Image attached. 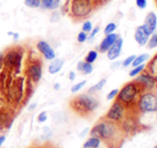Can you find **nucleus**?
<instances>
[{"label": "nucleus", "instance_id": "f257e3e1", "mask_svg": "<svg viewBox=\"0 0 157 148\" xmlns=\"http://www.w3.org/2000/svg\"><path fill=\"white\" fill-rule=\"evenodd\" d=\"M72 110L80 116H88L92 114L98 107L99 103L97 99L90 94H82L73 98L70 101Z\"/></svg>", "mask_w": 157, "mask_h": 148}, {"label": "nucleus", "instance_id": "f03ea898", "mask_svg": "<svg viewBox=\"0 0 157 148\" xmlns=\"http://www.w3.org/2000/svg\"><path fill=\"white\" fill-rule=\"evenodd\" d=\"M142 86L138 82H130L119 90L117 98H118V101H120L125 106H129L137 102L139 96L142 94Z\"/></svg>", "mask_w": 157, "mask_h": 148}, {"label": "nucleus", "instance_id": "7ed1b4c3", "mask_svg": "<svg viewBox=\"0 0 157 148\" xmlns=\"http://www.w3.org/2000/svg\"><path fill=\"white\" fill-rule=\"evenodd\" d=\"M117 131H118V127L116 123L106 119L101 122H97L92 128L91 136L98 138L99 140L110 141L117 135Z\"/></svg>", "mask_w": 157, "mask_h": 148}, {"label": "nucleus", "instance_id": "20e7f679", "mask_svg": "<svg viewBox=\"0 0 157 148\" xmlns=\"http://www.w3.org/2000/svg\"><path fill=\"white\" fill-rule=\"evenodd\" d=\"M94 8L92 0H72L68 6V13L74 18H85L89 16Z\"/></svg>", "mask_w": 157, "mask_h": 148}, {"label": "nucleus", "instance_id": "39448f33", "mask_svg": "<svg viewBox=\"0 0 157 148\" xmlns=\"http://www.w3.org/2000/svg\"><path fill=\"white\" fill-rule=\"evenodd\" d=\"M137 106L143 113L157 112V96L152 91L143 92L137 100Z\"/></svg>", "mask_w": 157, "mask_h": 148}, {"label": "nucleus", "instance_id": "423d86ee", "mask_svg": "<svg viewBox=\"0 0 157 148\" xmlns=\"http://www.w3.org/2000/svg\"><path fill=\"white\" fill-rule=\"evenodd\" d=\"M23 60V52L19 48H11L3 56L2 63L9 70H18Z\"/></svg>", "mask_w": 157, "mask_h": 148}, {"label": "nucleus", "instance_id": "0eeeda50", "mask_svg": "<svg viewBox=\"0 0 157 148\" xmlns=\"http://www.w3.org/2000/svg\"><path fill=\"white\" fill-rule=\"evenodd\" d=\"M125 111L126 106L124 104L117 100L116 102H113V104L110 106L109 111L107 112L105 118L107 120H110L112 122H119L125 117Z\"/></svg>", "mask_w": 157, "mask_h": 148}, {"label": "nucleus", "instance_id": "6e6552de", "mask_svg": "<svg viewBox=\"0 0 157 148\" xmlns=\"http://www.w3.org/2000/svg\"><path fill=\"white\" fill-rule=\"evenodd\" d=\"M28 78L33 83H37L42 78L43 69H42V63L40 60H34L28 63L27 70H26Z\"/></svg>", "mask_w": 157, "mask_h": 148}, {"label": "nucleus", "instance_id": "1a4fd4ad", "mask_svg": "<svg viewBox=\"0 0 157 148\" xmlns=\"http://www.w3.org/2000/svg\"><path fill=\"white\" fill-rule=\"evenodd\" d=\"M136 82H138L142 86L143 90H152L155 88L157 84V79L154 75H152L150 72H145L143 70L139 75H137Z\"/></svg>", "mask_w": 157, "mask_h": 148}, {"label": "nucleus", "instance_id": "9d476101", "mask_svg": "<svg viewBox=\"0 0 157 148\" xmlns=\"http://www.w3.org/2000/svg\"><path fill=\"white\" fill-rule=\"evenodd\" d=\"M36 48L40 53L44 56L46 60H54L56 58V53L46 41H39L36 43Z\"/></svg>", "mask_w": 157, "mask_h": 148}, {"label": "nucleus", "instance_id": "9b49d317", "mask_svg": "<svg viewBox=\"0 0 157 148\" xmlns=\"http://www.w3.org/2000/svg\"><path fill=\"white\" fill-rule=\"evenodd\" d=\"M123 43H124L123 39L119 37L118 39H117V41L111 45V47L107 50V57L109 60L113 61V60H116L117 58H119V56L121 55V52H122Z\"/></svg>", "mask_w": 157, "mask_h": 148}, {"label": "nucleus", "instance_id": "f8f14e48", "mask_svg": "<svg viewBox=\"0 0 157 148\" xmlns=\"http://www.w3.org/2000/svg\"><path fill=\"white\" fill-rule=\"evenodd\" d=\"M143 27H144L145 30L149 32L150 36H151V34L157 29V15L155 12L147 13V15L145 16Z\"/></svg>", "mask_w": 157, "mask_h": 148}, {"label": "nucleus", "instance_id": "ddd939ff", "mask_svg": "<svg viewBox=\"0 0 157 148\" xmlns=\"http://www.w3.org/2000/svg\"><path fill=\"white\" fill-rule=\"evenodd\" d=\"M119 38V34L113 32V34H106L105 38L101 40V44L98 45V50L101 53H107V50L111 47V45L117 41V39Z\"/></svg>", "mask_w": 157, "mask_h": 148}, {"label": "nucleus", "instance_id": "4468645a", "mask_svg": "<svg viewBox=\"0 0 157 148\" xmlns=\"http://www.w3.org/2000/svg\"><path fill=\"white\" fill-rule=\"evenodd\" d=\"M135 40L136 42L139 44L140 46H144L147 44V41L150 39V34L149 32L145 30V28L143 27V25L139 26V27L136 28V31H135Z\"/></svg>", "mask_w": 157, "mask_h": 148}, {"label": "nucleus", "instance_id": "2eb2a0df", "mask_svg": "<svg viewBox=\"0 0 157 148\" xmlns=\"http://www.w3.org/2000/svg\"><path fill=\"white\" fill-rule=\"evenodd\" d=\"M64 65V60L61 58H55L54 60H52V63L48 67V72L50 74H56L62 69Z\"/></svg>", "mask_w": 157, "mask_h": 148}, {"label": "nucleus", "instance_id": "dca6fc26", "mask_svg": "<svg viewBox=\"0 0 157 148\" xmlns=\"http://www.w3.org/2000/svg\"><path fill=\"white\" fill-rule=\"evenodd\" d=\"M60 0H41V8L44 10L55 11L60 6Z\"/></svg>", "mask_w": 157, "mask_h": 148}, {"label": "nucleus", "instance_id": "f3484780", "mask_svg": "<svg viewBox=\"0 0 157 148\" xmlns=\"http://www.w3.org/2000/svg\"><path fill=\"white\" fill-rule=\"evenodd\" d=\"M77 70L82 72L83 74H91L93 72V66L87 61H79L77 63Z\"/></svg>", "mask_w": 157, "mask_h": 148}, {"label": "nucleus", "instance_id": "a211bd4d", "mask_svg": "<svg viewBox=\"0 0 157 148\" xmlns=\"http://www.w3.org/2000/svg\"><path fill=\"white\" fill-rule=\"evenodd\" d=\"M101 144V140L95 136H91L87 142L83 144V148H98Z\"/></svg>", "mask_w": 157, "mask_h": 148}, {"label": "nucleus", "instance_id": "6ab92c4d", "mask_svg": "<svg viewBox=\"0 0 157 148\" xmlns=\"http://www.w3.org/2000/svg\"><path fill=\"white\" fill-rule=\"evenodd\" d=\"M149 58H150L149 54H141V55H139V56H136V57H135V59H134V61H132V67L140 66V65H142V63H144Z\"/></svg>", "mask_w": 157, "mask_h": 148}, {"label": "nucleus", "instance_id": "aec40b11", "mask_svg": "<svg viewBox=\"0 0 157 148\" xmlns=\"http://www.w3.org/2000/svg\"><path fill=\"white\" fill-rule=\"evenodd\" d=\"M106 82H107V79H106V78L101 79L98 83H96L94 86H92V87L90 88V89H89V94H93V92H96V91H99V90H101L104 88V86L106 85Z\"/></svg>", "mask_w": 157, "mask_h": 148}, {"label": "nucleus", "instance_id": "412c9836", "mask_svg": "<svg viewBox=\"0 0 157 148\" xmlns=\"http://www.w3.org/2000/svg\"><path fill=\"white\" fill-rule=\"evenodd\" d=\"M147 47L150 50H153V48L157 47V29L150 36V39L147 41Z\"/></svg>", "mask_w": 157, "mask_h": 148}, {"label": "nucleus", "instance_id": "4be33fe9", "mask_svg": "<svg viewBox=\"0 0 157 148\" xmlns=\"http://www.w3.org/2000/svg\"><path fill=\"white\" fill-rule=\"evenodd\" d=\"M97 56H98V53H97L96 50H90L87 54V56H86L85 61H87V62H89V63H93L97 59Z\"/></svg>", "mask_w": 157, "mask_h": 148}, {"label": "nucleus", "instance_id": "5701e85b", "mask_svg": "<svg viewBox=\"0 0 157 148\" xmlns=\"http://www.w3.org/2000/svg\"><path fill=\"white\" fill-rule=\"evenodd\" d=\"M144 69H145L144 63H142V65H140V66H137V67H134V69H132V71L129 72V76H130V77L137 76V75L140 74L141 72H142Z\"/></svg>", "mask_w": 157, "mask_h": 148}, {"label": "nucleus", "instance_id": "b1692460", "mask_svg": "<svg viewBox=\"0 0 157 148\" xmlns=\"http://www.w3.org/2000/svg\"><path fill=\"white\" fill-rule=\"evenodd\" d=\"M25 6L31 9L41 8V0H25Z\"/></svg>", "mask_w": 157, "mask_h": 148}, {"label": "nucleus", "instance_id": "393cba45", "mask_svg": "<svg viewBox=\"0 0 157 148\" xmlns=\"http://www.w3.org/2000/svg\"><path fill=\"white\" fill-rule=\"evenodd\" d=\"M117 29V24L114 23H109L107 26L105 27V29H104V34H113L114 31H116Z\"/></svg>", "mask_w": 157, "mask_h": 148}, {"label": "nucleus", "instance_id": "a878e982", "mask_svg": "<svg viewBox=\"0 0 157 148\" xmlns=\"http://www.w3.org/2000/svg\"><path fill=\"white\" fill-rule=\"evenodd\" d=\"M86 84H87V81H82V82H79V83L75 84L74 86H73L72 88H71V91L74 94V92H77L79 91L80 89H82L83 87L86 86Z\"/></svg>", "mask_w": 157, "mask_h": 148}, {"label": "nucleus", "instance_id": "bb28decb", "mask_svg": "<svg viewBox=\"0 0 157 148\" xmlns=\"http://www.w3.org/2000/svg\"><path fill=\"white\" fill-rule=\"evenodd\" d=\"M93 29V25L90 21H86L85 23L82 24V31L87 32V34H90L91 30Z\"/></svg>", "mask_w": 157, "mask_h": 148}, {"label": "nucleus", "instance_id": "cd10ccee", "mask_svg": "<svg viewBox=\"0 0 157 148\" xmlns=\"http://www.w3.org/2000/svg\"><path fill=\"white\" fill-rule=\"evenodd\" d=\"M135 57H136V55H130V56H128L127 58H125V60H123V62H122L123 67L126 68V67H128V66H132Z\"/></svg>", "mask_w": 157, "mask_h": 148}, {"label": "nucleus", "instance_id": "c85d7f7f", "mask_svg": "<svg viewBox=\"0 0 157 148\" xmlns=\"http://www.w3.org/2000/svg\"><path fill=\"white\" fill-rule=\"evenodd\" d=\"M88 40V34L85 31H80L78 34V36H77V41L79 42V43H83V42H86Z\"/></svg>", "mask_w": 157, "mask_h": 148}, {"label": "nucleus", "instance_id": "c756f323", "mask_svg": "<svg viewBox=\"0 0 157 148\" xmlns=\"http://www.w3.org/2000/svg\"><path fill=\"white\" fill-rule=\"evenodd\" d=\"M60 13L58 12V11H52V16H50V22L52 23H57V22H59L60 21Z\"/></svg>", "mask_w": 157, "mask_h": 148}, {"label": "nucleus", "instance_id": "7c9ffc66", "mask_svg": "<svg viewBox=\"0 0 157 148\" xmlns=\"http://www.w3.org/2000/svg\"><path fill=\"white\" fill-rule=\"evenodd\" d=\"M136 6H137V8H138V9L143 10V9L147 8V0H136Z\"/></svg>", "mask_w": 157, "mask_h": 148}, {"label": "nucleus", "instance_id": "2f4dec72", "mask_svg": "<svg viewBox=\"0 0 157 148\" xmlns=\"http://www.w3.org/2000/svg\"><path fill=\"white\" fill-rule=\"evenodd\" d=\"M47 118H48L47 113H46V112H41L39 114V116H37V121H39L40 123L45 122V121L47 120Z\"/></svg>", "mask_w": 157, "mask_h": 148}, {"label": "nucleus", "instance_id": "473e14b6", "mask_svg": "<svg viewBox=\"0 0 157 148\" xmlns=\"http://www.w3.org/2000/svg\"><path fill=\"white\" fill-rule=\"evenodd\" d=\"M98 31H99V27H98V26H97V27H95V28H93V29L91 30V32H90V36H88V40H89V41H92V40H93L94 38H95V36L98 34Z\"/></svg>", "mask_w": 157, "mask_h": 148}, {"label": "nucleus", "instance_id": "72a5a7b5", "mask_svg": "<svg viewBox=\"0 0 157 148\" xmlns=\"http://www.w3.org/2000/svg\"><path fill=\"white\" fill-rule=\"evenodd\" d=\"M118 92H119V89H112L111 91L107 94V99H108V100H112V99L117 98V96H118Z\"/></svg>", "mask_w": 157, "mask_h": 148}, {"label": "nucleus", "instance_id": "f704fd0d", "mask_svg": "<svg viewBox=\"0 0 157 148\" xmlns=\"http://www.w3.org/2000/svg\"><path fill=\"white\" fill-rule=\"evenodd\" d=\"M45 130V132L46 133L45 134H43V135H42V140H44V141H46V140H48V138H50L52 136V132L50 131L49 129H48V128H46V129H44Z\"/></svg>", "mask_w": 157, "mask_h": 148}, {"label": "nucleus", "instance_id": "c9c22d12", "mask_svg": "<svg viewBox=\"0 0 157 148\" xmlns=\"http://www.w3.org/2000/svg\"><path fill=\"white\" fill-rule=\"evenodd\" d=\"M68 78H70V81H74L75 78H76V73L73 71L70 72V74H68Z\"/></svg>", "mask_w": 157, "mask_h": 148}, {"label": "nucleus", "instance_id": "e433bc0d", "mask_svg": "<svg viewBox=\"0 0 157 148\" xmlns=\"http://www.w3.org/2000/svg\"><path fill=\"white\" fill-rule=\"evenodd\" d=\"M4 142H6V136H4V135H0V147L3 145Z\"/></svg>", "mask_w": 157, "mask_h": 148}, {"label": "nucleus", "instance_id": "4c0bfd02", "mask_svg": "<svg viewBox=\"0 0 157 148\" xmlns=\"http://www.w3.org/2000/svg\"><path fill=\"white\" fill-rule=\"evenodd\" d=\"M35 107H36V103H32V104L30 105L29 107H28V111H30V112H31V111H33V110L35 109Z\"/></svg>", "mask_w": 157, "mask_h": 148}, {"label": "nucleus", "instance_id": "58836bf2", "mask_svg": "<svg viewBox=\"0 0 157 148\" xmlns=\"http://www.w3.org/2000/svg\"><path fill=\"white\" fill-rule=\"evenodd\" d=\"M13 39H14V41L16 42L17 40L19 39V34H17V32H15V34H13Z\"/></svg>", "mask_w": 157, "mask_h": 148}, {"label": "nucleus", "instance_id": "ea45409f", "mask_svg": "<svg viewBox=\"0 0 157 148\" xmlns=\"http://www.w3.org/2000/svg\"><path fill=\"white\" fill-rule=\"evenodd\" d=\"M54 88H55L56 90H59V89H60V84H59V83H56V84L54 85Z\"/></svg>", "mask_w": 157, "mask_h": 148}, {"label": "nucleus", "instance_id": "a19ab883", "mask_svg": "<svg viewBox=\"0 0 157 148\" xmlns=\"http://www.w3.org/2000/svg\"><path fill=\"white\" fill-rule=\"evenodd\" d=\"M2 60H3V54H2V53H0V65L2 63Z\"/></svg>", "mask_w": 157, "mask_h": 148}, {"label": "nucleus", "instance_id": "79ce46f5", "mask_svg": "<svg viewBox=\"0 0 157 148\" xmlns=\"http://www.w3.org/2000/svg\"><path fill=\"white\" fill-rule=\"evenodd\" d=\"M101 2H103V3H105V2H107V1H109V0H99Z\"/></svg>", "mask_w": 157, "mask_h": 148}, {"label": "nucleus", "instance_id": "37998d69", "mask_svg": "<svg viewBox=\"0 0 157 148\" xmlns=\"http://www.w3.org/2000/svg\"><path fill=\"white\" fill-rule=\"evenodd\" d=\"M155 148H157V145H156V146H155Z\"/></svg>", "mask_w": 157, "mask_h": 148}]
</instances>
